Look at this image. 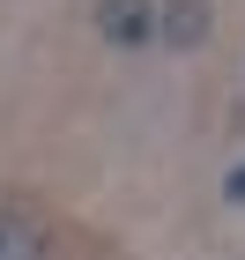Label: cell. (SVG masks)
<instances>
[{"label":"cell","mask_w":245,"mask_h":260,"mask_svg":"<svg viewBox=\"0 0 245 260\" xmlns=\"http://www.w3.org/2000/svg\"><path fill=\"white\" fill-rule=\"evenodd\" d=\"M156 15H163V0H97V8H89L97 38L112 45V52H142V45L156 38Z\"/></svg>","instance_id":"obj_1"},{"label":"cell","mask_w":245,"mask_h":260,"mask_svg":"<svg viewBox=\"0 0 245 260\" xmlns=\"http://www.w3.org/2000/svg\"><path fill=\"white\" fill-rule=\"evenodd\" d=\"M0 260H52L45 223H38V216H22V208H0Z\"/></svg>","instance_id":"obj_3"},{"label":"cell","mask_w":245,"mask_h":260,"mask_svg":"<svg viewBox=\"0 0 245 260\" xmlns=\"http://www.w3.org/2000/svg\"><path fill=\"white\" fill-rule=\"evenodd\" d=\"M223 201H230V208H245V156L223 171Z\"/></svg>","instance_id":"obj_4"},{"label":"cell","mask_w":245,"mask_h":260,"mask_svg":"<svg viewBox=\"0 0 245 260\" xmlns=\"http://www.w3.org/2000/svg\"><path fill=\"white\" fill-rule=\"evenodd\" d=\"M208 30H216L208 0H163V15H156V45H171V52H193V45H208Z\"/></svg>","instance_id":"obj_2"}]
</instances>
